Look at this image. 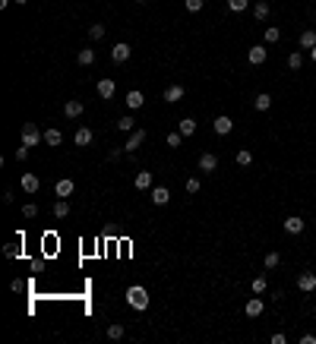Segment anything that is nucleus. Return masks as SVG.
Listing matches in <instances>:
<instances>
[{
  "label": "nucleus",
  "instance_id": "nucleus-1",
  "mask_svg": "<svg viewBox=\"0 0 316 344\" xmlns=\"http://www.w3.org/2000/svg\"><path fill=\"white\" fill-rule=\"evenodd\" d=\"M126 303H130L136 313H143V309L149 306V291H146L143 284H130L126 287Z\"/></svg>",
  "mask_w": 316,
  "mask_h": 344
},
{
  "label": "nucleus",
  "instance_id": "nucleus-12",
  "mask_svg": "<svg viewBox=\"0 0 316 344\" xmlns=\"http://www.w3.org/2000/svg\"><path fill=\"white\" fill-rule=\"evenodd\" d=\"M19 186H22L25 193H38V186H42V180H38L35 174H22V180H19Z\"/></svg>",
  "mask_w": 316,
  "mask_h": 344
},
{
  "label": "nucleus",
  "instance_id": "nucleus-15",
  "mask_svg": "<svg viewBox=\"0 0 316 344\" xmlns=\"http://www.w3.org/2000/svg\"><path fill=\"white\" fill-rule=\"evenodd\" d=\"M263 309H266V303L259 300V297H253V300H247V316H250V319H256V316H263Z\"/></svg>",
  "mask_w": 316,
  "mask_h": 344
},
{
  "label": "nucleus",
  "instance_id": "nucleus-35",
  "mask_svg": "<svg viewBox=\"0 0 316 344\" xmlns=\"http://www.w3.org/2000/svg\"><path fill=\"white\" fill-rule=\"evenodd\" d=\"M199 186H203V183H199V177H190V180H187V193H190V196H196Z\"/></svg>",
  "mask_w": 316,
  "mask_h": 344
},
{
  "label": "nucleus",
  "instance_id": "nucleus-20",
  "mask_svg": "<svg viewBox=\"0 0 316 344\" xmlns=\"http://www.w3.org/2000/svg\"><path fill=\"white\" fill-rule=\"evenodd\" d=\"M177 130L184 133V136H193V133H196V120H193V117H184V120L177 123Z\"/></svg>",
  "mask_w": 316,
  "mask_h": 344
},
{
  "label": "nucleus",
  "instance_id": "nucleus-28",
  "mask_svg": "<svg viewBox=\"0 0 316 344\" xmlns=\"http://www.w3.org/2000/svg\"><path fill=\"white\" fill-rule=\"evenodd\" d=\"M165 142H168V148H180V142H184V133H168V139H165Z\"/></svg>",
  "mask_w": 316,
  "mask_h": 344
},
{
  "label": "nucleus",
  "instance_id": "nucleus-26",
  "mask_svg": "<svg viewBox=\"0 0 316 344\" xmlns=\"http://www.w3.org/2000/svg\"><path fill=\"white\" fill-rule=\"evenodd\" d=\"M300 66H304V54H300V51L288 54V70H300Z\"/></svg>",
  "mask_w": 316,
  "mask_h": 344
},
{
  "label": "nucleus",
  "instance_id": "nucleus-25",
  "mask_svg": "<svg viewBox=\"0 0 316 344\" xmlns=\"http://www.w3.org/2000/svg\"><path fill=\"white\" fill-rule=\"evenodd\" d=\"M89 142H92V130H89V126H83V130L76 133V145H79V148H85Z\"/></svg>",
  "mask_w": 316,
  "mask_h": 344
},
{
  "label": "nucleus",
  "instance_id": "nucleus-41",
  "mask_svg": "<svg viewBox=\"0 0 316 344\" xmlns=\"http://www.w3.org/2000/svg\"><path fill=\"white\" fill-rule=\"evenodd\" d=\"M25 158H29V145H19L16 148V161H25Z\"/></svg>",
  "mask_w": 316,
  "mask_h": 344
},
{
  "label": "nucleus",
  "instance_id": "nucleus-40",
  "mask_svg": "<svg viewBox=\"0 0 316 344\" xmlns=\"http://www.w3.org/2000/svg\"><path fill=\"white\" fill-rule=\"evenodd\" d=\"M22 215H25V218H35V215H38V205H32V202H29V205H22Z\"/></svg>",
  "mask_w": 316,
  "mask_h": 344
},
{
  "label": "nucleus",
  "instance_id": "nucleus-16",
  "mask_svg": "<svg viewBox=\"0 0 316 344\" xmlns=\"http://www.w3.org/2000/svg\"><path fill=\"white\" fill-rule=\"evenodd\" d=\"M184 98V85H168L165 89V101L168 104H174V101H180Z\"/></svg>",
  "mask_w": 316,
  "mask_h": 344
},
{
  "label": "nucleus",
  "instance_id": "nucleus-18",
  "mask_svg": "<svg viewBox=\"0 0 316 344\" xmlns=\"http://www.w3.org/2000/svg\"><path fill=\"white\" fill-rule=\"evenodd\" d=\"M253 107H256V111H269V107H272V95H269V92H259V95L253 98Z\"/></svg>",
  "mask_w": 316,
  "mask_h": 344
},
{
  "label": "nucleus",
  "instance_id": "nucleus-33",
  "mask_svg": "<svg viewBox=\"0 0 316 344\" xmlns=\"http://www.w3.org/2000/svg\"><path fill=\"white\" fill-rule=\"evenodd\" d=\"M102 35H105V25H102V22L89 25V38H92V41H98V38H102Z\"/></svg>",
  "mask_w": 316,
  "mask_h": 344
},
{
  "label": "nucleus",
  "instance_id": "nucleus-30",
  "mask_svg": "<svg viewBox=\"0 0 316 344\" xmlns=\"http://www.w3.org/2000/svg\"><path fill=\"white\" fill-rule=\"evenodd\" d=\"M54 215H57V218H66V215H70V202H66V199H60L57 205H54Z\"/></svg>",
  "mask_w": 316,
  "mask_h": 344
},
{
  "label": "nucleus",
  "instance_id": "nucleus-21",
  "mask_svg": "<svg viewBox=\"0 0 316 344\" xmlns=\"http://www.w3.org/2000/svg\"><path fill=\"white\" fill-rule=\"evenodd\" d=\"M3 256H6V259H19V256H22V240H19V243H6Z\"/></svg>",
  "mask_w": 316,
  "mask_h": 344
},
{
  "label": "nucleus",
  "instance_id": "nucleus-13",
  "mask_svg": "<svg viewBox=\"0 0 316 344\" xmlns=\"http://www.w3.org/2000/svg\"><path fill=\"white\" fill-rule=\"evenodd\" d=\"M285 231H288V234H304V218H300V215L285 218Z\"/></svg>",
  "mask_w": 316,
  "mask_h": 344
},
{
  "label": "nucleus",
  "instance_id": "nucleus-36",
  "mask_svg": "<svg viewBox=\"0 0 316 344\" xmlns=\"http://www.w3.org/2000/svg\"><path fill=\"white\" fill-rule=\"evenodd\" d=\"M203 3H206V0H184V6L190 13H199V10H203Z\"/></svg>",
  "mask_w": 316,
  "mask_h": 344
},
{
  "label": "nucleus",
  "instance_id": "nucleus-37",
  "mask_svg": "<svg viewBox=\"0 0 316 344\" xmlns=\"http://www.w3.org/2000/svg\"><path fill=\"white\" fill-rule=\"evenodd\" d=\"M107 338L120 341V338H124V328H120V325H111V328H107Z\"/></svg>",
  "mask_w": 316,
  "mask_h": 344
},
{
  "label": "nucleus",
  "instance_id": "nucleus-2",
  "mask_svg": "<svg viewBox=\"0 0 316 344\" xmlns=\"http://www.w3.org/2000/svg\"><path fill=\"white\" fill-rule=\"evenodd\" d=\"M42 139H44V133H42V130H38V126H35V123H25V126H22V145L35 148L38 142H42Z\"/></svg>",
  "mask_w": 316,
  "mask_h": 344
},
{
  "label": "nucleus",
  "instance_id": "nucleus-11",
  "mask_svg": "<svg viewBox=\"0 0 316 344\" xmlns=\"http://www.w3.org/2000/svg\"><path fill=\"white\" fill-rule=\"evenodd\" d=\"M146 104V95L139 89H133V92H126V107H130V111H139V107Z\"/></svg>",
  "mask_w": 316,
  "mask_h": 344
},
{
  "label": "nucleus",
  "instance_id": "nucleus-29",
  "mask_svg": "<svg viewBox=\"0 0 316 344\" xmlns=\"http://www.w3.org/2000/svg\"><path fill=\"white\" fill-rule=\"evenodd\" d=\"M275 41H281V29L269 25V29H266V44H275Z\"/></svg>",
  "mask_w": 316,
  "mask_h": 344
},
{
  "label": "nucleus",
  "instance_id": "nucleus-17",
  "mask_svg": "<svg viewBox=\"0 0 316 344\" xmlns=\"http://www.w3.org/2000/svg\"><path fill=\"white\" fill-rule=\"evenodd\" d=\"M98 98H111L114 95V79H98Z\"/></svg>",
  "mask_w": 316,
  "mask_h": 344
},
{
  "label": "nucleus",
  "instance_id": "nucleus-43",
  "mask_svg": "<svg viewBox=\"0 0 316 344\" xmlns=\"http://www.w3.org/2000/svg\"><path fill=\"white\" fill-rule=\"evenodd\" d=\"M310 60H313V63H316V48H310Z\"/></svg>",
  "mask_w": 316,
  "mask_h": 344
},
{
  "label": "nucleus",
  "instance_id": "nucleus-39",
  "mask_svg": "<svg viewBox=\"0 0 316 344\" xmlns=\"http://www.w3.org/2000/svg\"><path fill=\"white\" fill-rule=\"evenodd\" d=\"M228 6H231L234 13H240V10H247V0H228Z\"/></svg>",
  "mask_w": 316,
  "mask_h": 344
},
{
  "label": "nucleus",
  "instance_id": "nucleus-38",
  "mask_svg": "<svg viewBox=\"0 0 316 344\" xmlns=\"http://www.w3.org/2000/svg\"><path fill=\"white\" fill-rule=\"evenodd\" d=\"M266 287H269V281H266V278H253V291H256V294H263Z\"/></svg>",
  "mask_w": 316,
  "mask_h": 344
},
{
  "label": "nucleus",
  "instance_id": "nucleus-5",
  "mask_svg": "<svg viewBox=\"0 0 316 344\" xmlns=\"http://www.w3.org/2000/svg\"><path fill=\"white\" fill-rule=\"evenodd\" d=\"M297 291H304V294H313L316 291V275L313 272H304L297 278Z\"/></svg>",
  "mask_w": 316,
  "mask_h": 344
},
{
  "label": "nucleus",
  "instance_id": "nucleus-10",
  "mask_svg": "<svg viewBox=\"0 0 316 344\" xmlns=\"http://www.w3.org/2000/svg\"><path fill=\"white\" fill-rule=\"evenodd\" d=\"M266 57H269V51L263 48V44H256V48H250V51H247V60H250V63H253V66L266 63Z\"/></svg>",
  "mask_w": 316,
  "mask_h": 344
},
{
  "label": "nucleus",
  "instance_id": "nucleus-8",
  "mask_svg": "<svg viewBox=\"0 0 316 344\" xmlns=\"http://www.w3.org/2000/svg\"><path fill=\"white\" fill-rule=\"evenodd\" d=\"M143 142H146V130H133L130 139H126V145H124V152H136Z\"/></svg>",
  "mask_w": 316,
  "mask_h": 344
},
{
  "label": "nucleus",
  "instance_id": "nucleus-32",
  "mask_svg": "<svg viewBox=\"0 0 316 344\" xmlns=\"http://www.w3.org/2000/svg\"><path fill=\"white\" fill-rule=\"evenodd\" d=\"M237 164H240V167L253 164V152H247V148H240V152H237Z\"/></svg>",
  "mask_w": 316,
  "mask_h": 344
},
{
  "label": "nucleus",
  "instance_id": "nucleus-34",
  "mask_svg": "<svg viewBox=\"0 0 316 344\" xmlns=\"http://www.w3.org/2000/svg\"><path fill=\"white\" fill-rule=\"evenodd\" d=\"M263 262H266V268H278L281 256H278V253H266V259H263Z\"/></svg>",
  "mask_w": 316,
  "mask_h": 344
},
{
  "label": "nucleus",
  "instance_id": "nucleus-3",
  "mask_svg": "<svg viewBox=\"0 0 316 344\" xmlns=\"http://www.w3.org/2000/svg\"><path fill=\"white\" fill-rule=\"evenodd\" d=\"M130 54H133V48H130V44L117 41V44L111 48V60H114V63H126V60H130Z\"/></svg>",
  "mask_w": 316,
  "mask_h": 344
},
{
  "label": "nucleus",
  "instance_id": "nucleus-6",
  "mask_svg": "<svg viewBox=\"0 0 316 344\" xmlns=\"http://www.w3.org/2000/svg\"><path fill=\"white\" fill-rule=\"evenodd\" d=\"M212 130H215V133H218V136H228V133H231V130H234V120H231V117H225V114H221V117H215Z\"/></svg>",
  "mask_w": 316,
  "mask_h": 344
},
{
  "label": "nucleus",
  "instance_id": "nucleus-14",
  "mask_svg": "<svg viewBox=\"0 0 316 344\" xmlns=\"http://www.w3.org/2000/svg\"><path fill=\"white\" fill-rule=\"evenodd\" d=\"M168 199H171V190H168V186H152V202H155V205H168Z\"/></svg>",
  "mask_w": 316,
  "mask_h": 344
},
{
  "label": "nucleus",
  "instance_id": "nucleus-27",
  "mask_svg": "<svg viewBox=\"0 0 316 344\" xmlns=\"http://www.w3.org/2000/svg\"><path fill=\"white\" fill-rule=\"evenodd\" d=\"M44 142H48V145H60V142H63L60 130H44Z\"/></svg>",
  "mask_w": 316,
  "mask_h": 344
},
{
  "label": "nucleus",
  "instance_id": "nucleus-42",
  "mask_svg": "<svg viewBox=\"0 0 316 344\" xmlns=\"http://www.w3.org/2000/svg\"><path fill=\"white\" fill-rule=\"evenodd\" d=\"M285 341H288V338H285L281 332H275V335H272V344H285Z\"/></svg>",
  "mask_w": 316,
  "mask_h": 344
},
{
  "label": "nucleus",
  "instance_id": "nucleus-24",
  "mask_svg": "<svg viewBox=\"0 0 316 344\" xmlns=\"http://www.w3.org/2000/svg\"><path fill=\"white\" fill-rule=\"evenodd\" d=\"M253 16H256L259 22H266V19H269V3H266V0H259V3L253 6Z\"/></svg>",
  "mask_w": 316,
  "mask_h": 344
},
{
  "label": "nucleus",
  "instance_id": "nucleus-7",
  "mask_svg": "<svg viewBox=\"0 0 316 344\" xmlns=\"http://www.w3.org/2000/svg\"><path fill=\"white\" fill-rule=\"evenodd\" d=\"M54 190H57V196H60V199H70V196H73V190H76V183H73L70 177H60Z\"/></svg>",
  "mask_w": 316,
  "mask_h": 344
},
{
  "label": "nucleus",
  "instance_id": "nucleus-4",
  "mask_svg": "<svg viewBox=\"0 0 316 344\" xmlns=\"http://www.w3.org/2000/svg\"><path fill=\"white\" fill-rule=\"evenodd\" d=\"M133 186H136V190H152V186H155V177H152V174L149 171H139L136 174V177H133Z\"/></svg>",
  "mask_w": 316,
  "mask_h": 344
},
{
  "label": "nucleus",
  "instance_id": "nucleus-31",
  "mask_svg": "<svg viewBox=\"0 0 316 344\" xmlns=\"http://www.w3.org/2000/svg\"><path fill=\"white\" fill-rule=\"evenodd\" d=\"M117 126H120V133H133L136 120H133V117H120V120H117Z\"/></svg>",
  "mask_w": 316,
  "mask_h": 344
},
{
  "label": "nucleus",
  "instance_id": "nucleus-44",
  "mask_svg": "<svg viewBox=\"0 0 316 344\" xmlns=\"http://www.w3.org/2000/svg\"><path fill=\"white\" fill-rule=\"evenodd\" d=\"M16 3H19V6H22V3H29V0H16Z\"/></svg>",
  "mask_w": 316,
  "mask_h": 344
},
{
  "label": "nucleus",
  "instance_id": "nucleus-23",
  "mask_svg": "<svg viewBox=\"0 0 316 344\" xmlns=\"http://www.w3.org/2000/svg\"><path fill=\"white\" fill-rule=\"evenodd\" d=\"M63 114H66V117H79V114H83V101H66Z\"/></svg>",
  "mask_w": 316,
  "mask_h": 344
},
{
  "label": "nucleus",
  "instance_id": "nucleus-19",
  "mask_svg": "<svg viewBox=\"0 0 316 344\" xmlns=\"http://www.w3.org/2000/svg\"><path fill=\"white\" fill-rule=\"evenodd\" d=\"M76 60H79V66H92V63H95V51H92V48H83V51L76 54Z\"/></svg>",
  "mask_w": 316,
  "mask_h": 344
},
{
  "label": "nucleus",
  "instance_id": "nucleus-22",
  "mask_svg": "<svg viewBox=\"0 0 316 344\" xmlns=\"http://www.w3.org/2000/svg\"><path fill=\"white\" fill-rule=\"evenodd\" d=\"M300 48L304 51H310V48H316V32L313 29H307L304 35H300Z\"/></svg>",
  "mask_w": 316,
  "mask_h": 344
},
{
  "label": "nucleus",
  "instance_id": "nucleus-9",
  "mask_svg": "<svg viewBox=\"0 0 316 344\" xmlns=\"http://www.w3.org/2000/svg\"><path fill=\"white\" fill-rule=\"evenodd\" d=\"M215 167H218V158H215L212 152H203V155H199V171H203V174H212Z\"/></svg>",
  "mask_w": 316,
  "mask_h": 344
}]
</instances>
